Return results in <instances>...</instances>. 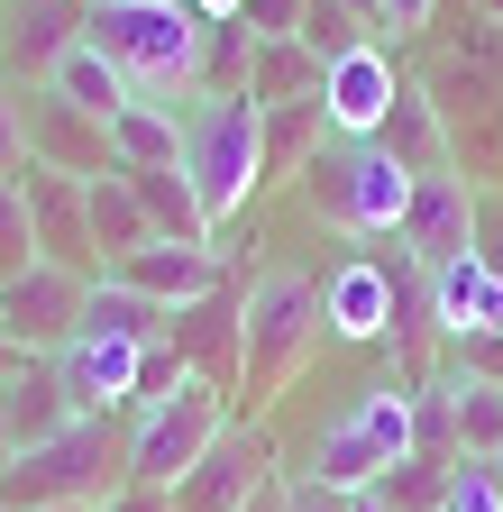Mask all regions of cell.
Segmentation results:
<instances>
[{
    "instance_id": "6da1fadb",
    "label": "cell",
    "mask_w": 503,
    "mask_h": 512,
    "mask_svg": "<svg viewBox=\"0 0 503 512\" xmlns=\"http://www.w3.org/2000/svg\"><path fill=\"white\" fill-rule=\"evenodd\" d=\"M83 37L119 64L129 101H165V110L202 101V37H211V19H193L183 0H92Z\"/></svg>"
},
{
    "instance_id": "7a4b0ae2",
    "label": "cell",
    "mask_w": 503,
    "mask_h": 512,
    "mask_svg": "<svg viewBox=\"0 0 503 512\" xmlns=\"http://www.w3.org/2000/svg\"><path fill=\"white\" fill-rule=\"evenodd\" d=\"M129 485V421L119 412H83L55 439L19 448L0 476V512H65V503H110Z\"/></svg>"
},
{
    "instance_id": "3957f363",
    "label": "cell",
    "mask_w": 503,
    "mask_h": 512,
    "mask_svg": "<svg viewBox=\"0 0 503 512\" xmlns=\"http://www.w3.org/2000/svg\"><path fill=\"white\" fill-rule=\"evenodd\" d=\"M183 183L211 220V238L266 192V110L229 92V101H193L183 110Z\"/></svg>"
},
{
    "instance_id": "277c9868",
    "label": "cell",
    "mask_w": 503,
    "mask_h": 512,
    "mask_svg": "<svg viewBox=\"0 0 503 512\" xmlns=\"http://www.w3.org/2000/svg\"><path fill=\"white\" fill-rule=\"evenodd\" d=\"M302 202H311V220L321 229H339V238H394L403 229V211H412V174L375 147V138H330L321 156L302 165Z\"/></svg>"
},
{
    "instance_id": "5b68a950",
    "label": "cell",
    "mask_w": 503,
    "mask_h": 512,
    "mask_svg": "<svg viewBox=\"0 0 503 512\" xmlns=\"http://www.w3.org/2000/svg\"><path fill=\"white\" fill-rule=\"evenodd\" d=\"M311 357H321V275L266 266L257 284H247V366H238V394L275 403Z\"/></svg>"
},
{
    "instance_id": "8992f818",
    "label": "cell",
    "mask_w": 503,
    "mask_h": 512,
    "mask_svg": "<svg viewBox=\"0 0 503 512\" xmlns=\"http://www.w3.org/2000/svg\"><path fill=\"white\" fill-rule=\"evenodd\" d=\"M238 412H229V394L220 384H183V394H165V403H147V412H129V485H183L202 467V448L229 430Z\"/></svg>"
},
{
    "instance_id": "52a82bcc",
    "label": "cell",
    "mask_w": 503,
    "mask_h": 512,
    "mask_svg": "<svg viewBox=\"0 0 503 512\" xmlns=\"http://www.w3.org/2000/svg\"><path fill=\"white\" fill-rule=\"evenodd\" d=\"M83 302H92V275H65V266H28L0 284V339L19 357H65L83 339Z\"/></svg>"
},
{
    "instance_id": "ba28073f",
    "label": "cell",
    "mask_w": 503,
    "mask_h": 512,
    "mask_svg": "<svg viewBox=\"0 0 503 512\" xmlns=\"http://www.w3.org/2000/svg\"><path fill=\"white\" fill-rule=\"evenodd\" d=\"M275 476H284V458H275L266 421H229V430L202 448V467L174 485V512H247Z\"/></svg>"
},
{
    "instance_id": "9c48e42d",
    "label": "cell",
    "mask_w": 503,
    "mask_h": 512,
    "mask_svg": "<svg viewBox=\"0 0 503 512\" xmlns=\"http://www.w3.org/2000/svg\"><path fill=\"white\" fill-rule=\"evenodd\" d=\"M165 348L183 357V375L238 394V366H247V284H220V293H202V302H183L174 330H165Z\"/></svg>"
},
{
    "instance_id": "30bf717a",
    "label": "cell",
    "mask_w": 503,
    "mask_h": 512,
    "mask_svg": "<svg viewBox=\"0 0 503 512\" xmlns=\"http://www.w3.org/2000/svg\"><path fill=\"white\" fill-rule=\"evenodd\" d=\"M83 10L92 0H0V83H46L83 46Z\"/></svg>"
},
{
    "instance_id": "8fae6325",
    "label": "cell",
    "mask_w": 503,
    "mask_h": 512,
    "mask_svg": "<svg viewBox=\"0 0 503 512\" xmlns=\"http://www.w3.org/2000/svg\"><path fill=\"white\" fill-rule=\"evenodd\" d=\"M19 128H28V165H46V174H74V183L110 174V128H101V119H83L65 92L28 83V92H19Z\"/></svg>"
},
{
    "instance_id": "7c38bea8",
    "label": "cell",
    "mask_w": 503,
    "mask_h": 512,
    "mask_svg": "<svg viewBox=\"0 0 503 512\" xmlns=\"http://www.w3.org/2000/svg\"><path fill=\"white\" fill-rule=\"evenodd\" d=\"M394 330V275H385V238L339 256L321 275V339H348V348H375Z\"/></svg>"
},
{
    "instance_id": "4fadbf2b",
    "label": "cell",
    "mask_w": 503,
    "mask_h": 512,
    "mask_svg": "<svg viewBox=\"0 0 503 512\" xmlns=\"http://www.w3.org/2000/svg\"><path fill=\"white\" fill-rule=\"evenodd\" d=\"M476 202L485 192L467 183V165H439V174H412V211H403V247L421 256V266H449V256L476 247Z\"/></svg>"
},
{
    "instance_id": "5bb4252c",
    "label": "cell",
    "mask_w": 503,
    "mask_h": 512,
    "mask_svg": "<svg viewBox=\"0 0 503 512\" xmlns=\"http://www.w3.org/2000/svg\"><path fill=\"white\" fill-rule=\"evenodd\" d=\"M394 92H403V64H394V46H385V37L357 46V55H339L330 74H321L330 138H375V128H385V110H394Z\"/></svg>"
},
{
    "instance_id": "9a60e30c",
    "label": "cell",
    "mask_w": 503,
    "mask_h": 512,
    "mask_svg": "<svg viewBox=\"0 0 503 512\" xmlns=\"http://www.w3.org/2000/svg\"><path fill=\"white\" fill-rule=\"evenodd\" d=\"M110 284H129V293H147V302L183 311V302H202V293H220V284H238V275H229V256H220V247L156 238V247H138V256H119Z\"/></svg>"
},
{
    "instance_id": "2e32d148",
    "label": "cell",
    "mask_w": 503,
    "mask_h": 512,
    "mask_svg": "<svg viewBox=\"0 0 503 512\" xmlns=\"http://www.w3.org/2000/svg\"><path fill=\"white\" fill-rule=\"evenodd\" d=\"M28 192V229H37V256L46 266H65V275H101V256H92V211H83V183L74 174H46L28 165L19 174Z\"/></svg>"
},
{
    "instance_id": "e0dca14e",
    "label": "cell",
    "mask_w": 503,
    "mask_h": 512,
    "mask_svg": "<svg viewBox=\"0 0 503 512\" xmlns=\"http://www.w3.org/2000/svg\"><path fill=\"white\" fill-rule=\"evenodd\" d=\"M46 366H55V384L74 394V412H119V421H129V403H138V348L83 330L65 357H46Z\"/></svg>"
},
{
    "instance_id": "ac0fdd59",
    "label": "cell",
    "mask_w": 503,
    "mask_h": 512,
    "mask_svg": "<svg viewBox=\"0 0 503 512\" xmlns=\"http://www.w3.org/2000/svg\"><path fill=\"white\" fill-rule=\"evenodd\" d=\"M430 320H439V339H485V330H503V284H494V266L467 247V256H449V266H430Z\"/></svg>"
},
{
    "instance_id": "d6986e66",
    "label": "cell",
    "mask_w": 503,
    "mask_h": 512,
    "mask_svg": "<svg viewBox=\"0 0 503 512\" xmlns=\"http://www.w3.org/2000/svg\"><path fill=\"white\" fill-rule=\"evenodd\" d=\"M375 147H385L403 174H439V165H458L449 156V119H439V101L403 74V92H394V110H385V128H375Z\"/></svg>"
},
{
    "instance_id": "ffe728a7",
    "label": "cell",
    "mask_w": 503,
    "mask_h": 512,
    "mask_svg": "<svg viewBox=\"0 0 503 512\" xmlns=\"http://www.w3.org/2000/svg\"><path fill=\"white\" fill-rule=\"evenodd\" d=\"M83 211H92V256H101V275L119 266V256H138V247H156V220L138 211V192H129V174H92L83 183Z\"/></svg>"
},
{
    "instance_id": "44dd1931",
    "label": "cell",
    "mask_w": 503,
    "mask_h": 512,
    "mask_svg": "<svg viewBox=\"0 0 503 512\" xmlns=\"http://www.w3.org/2000/svg\"><path fill=\"white\" fill-rule=\"evenodd\" d=\"M0 421H10V448H37V439H55L65 421H83V412H74L65 384H55V366H37V357H28L10 384H0Z\"/></svg>"
},
{
    "instance_id": "7402d4cb",
    "label": "cell",
    "mask_w": 503,
    "mask_h": 512,
    "mask_svg": "<svg viewBox=\"0 0 503 512\" xmlns=\"http://www.w3.org/2000/svg\"><path fill=\"white\" fill-rule=\"evenodd\" d=\"M321 74H330V64L311 55L302 37H266V46H257V64H247V101H257V110L321 101Z\"/></svg>"
},
{
    "instance_id": "603a6c76",
    "label": "cell",
    "mask_w": 503,
    "mask_h": 512,
    "mask_svg": "<svg viewBox=\"0 0 503 512\" xmlns=\"http://www.w3.org/2000/svg\"><path fill=\"white\" fill-rule=\"evenodd\" d=\"M83 330H92V339H119V348H165L174 311H165V302H147V293H129V284H110V275H92Z\"/></svg>"
},
{
    "instance_id": "cb8c5ba5",
    "label": "cell",
    "mask_w": 503,
    "mask_h": 512,
    "mask_svg": "<svg viewBox=\"0 0 503 512\" xmlns=\"http://www.w3.org/2000/svg\"><path fill=\"white\" fill-rule=\"evenodd\" d=\"M119 174H129L138 211L156 220V238H193V247H220V238H211V220H202V202H193V183H183V165H119Z\"/></svg>"
},
{
    "instance_id": "d4e9b609",
    "label": "cell",
    "mask_w": 503,
    "mask_h": 512,
    "mask_svg": "<svg viewBox=\"0 0 503 512\" xmlns=\"http://www.w3.org/2000/svg\"><path fill=\"white\" fill-rule=\"evenodd\" d=\"M110 165H183V110L129 101L110 119Z\"/></svg>"
},
{
    "instance_id": "484cf974",
    "label": "cell",
    "mask_w": 503,
    "mask_h": 512,
    "mask_svg": "<svg viewBox=\"0 0 503 512\" xmlns=\"http://www.w3.org/2000/svg\"><path fill=\"white\" fill-rule=\"evenodd\" d=\"M46 92H65V101H74L83 119H101V128H110L119 110H129V83H119V64H110L92 37H83L65 64H55V74H46Z\"/></svg>"
},
{
    "instance_id": "4316f807",
    "label": "cell",
    "mask_w": 503,
    "mask_h": 512,
    "mask_svg": "<svg viewBox=\"0 0 503 512\" xmlns=\"http://www.w3.org/2000/svg\"><path fill=\"white\" fill-rule=\"evenodd\" d=\"M330 147V110L321 101H293V110H266V183H302V165Z\"/></svg>"
},
{
    "instance_id": "83f0119b",
    "label": "cell",
    "mask_w": 503,
    "mask_h": 512,
    "mask_svg": "<svg viewBox=\"0 0 503 512\" xmlns=\"http://www.w3.org/2000/svg\"><path fill=\"white\" fill-rule=\"evenodd\" d=\"M449 421H458V458H503V384L494 375H449Z\"/></svg>"
},
{
    "instance_id": "f1b7e54d",
    "label": "cell",
    "mask_w": 503,
    "mask_h": 512,
    "mask_svg": "<svg viewBox=\"0 0 503 512\" xmlns=\"http://www.w3.org/2000/svg\"><path fill=\"white\" fill-rule=\"evenodd\" d=\"M375 503L385 512H439L449 503V467L439 458H394L385 476H375Z\"/></svg>"
},
{
    "instance_id": "f546056e",
    "label": "cell",
    "mask_w": 503,
    "mask_h": 512,
    "mask_svg": "<svg viewBox=\"0 0 503 512\" xmlns=\"http://www.w3.org/2000/svg\"><path fill=\"white\" fill-rule=\"evenodd\" d=\"M302 46L321 55V64H339V55L375 46V28H366L357 10H339V0H302Z\"/></svg>"
},
{
    "instance_id": "4dcf8cb0",
    "label": "cell",
    "mask_w": 503,
    "mask_h": 512,
    "mask_svg": "<svg viewBox=\"0 0 503 512\" xmlns=\"http://www.w3.org/2000/svg\"><path fill=\"white\" fill-rule=\"evenodd\" d=\"M28 266H46V256H37V229H28V192H19V174H0V284L28 275Z\"/></svg>"
},
{
    "instance_id": "1f68e13d",
    "label": "cell",
    "mask_w": 503,
    "mask_h": 512,
    "mask_svg": "<svg viewBox=\"0 0 503 512\" xmlns=\"http://www.w3.org/2000/svg\"><path fill=\"white\" fill-rule=\"evenodd\" d=\"M238 28L257 37V46L266 37H302V0H238Z\"/></svg>"
},
{
    "instance_id": "d6a6232c",
    "label": "cell",
    "mask_w": 503,
    "mask_h": 512,
    "mask_svg": "<svg viewBox=\"0 0 503 512\" xmlns=\"http://www.w3.org/2000/svg\"><path fill=\"white\" fill-rule=\"evenodd\" d=\"M439 512H503V494H494V476L476 458H458L449 467V503H439Z\"/></svg>"
},
{
    "instance_id": "836d02e7",
    "label": "cell",
    "mask_w": 503,
    "mask_h": 512,
    "mask_svg": "<svg viewBox=\"0 0 503 512\" xmlns=\"http://www.w3.org/2000/svg\"><path fill=\"white\" fill-rule=\"evenodd\" d=\"M0 174H28V128H19V83H0Z\"/></svg>"
},
{
    "instance_id": "e575fe53",
    "label": "cell",
    "mask_w": 503,
    "mask_h": 512,
    "mask_svg": "<svg viewBox=\"0 0 503 512\" xmlns=\"http://www.w3.org/2000/svg\"><path fill=\"white\" fill-rule=\"evenodd\" d=\"M476 256H485L494 284H503V192H485V202H476Z\"/></svg>"
},
{
    "instance_id": "d590c367",
    "label": "cell",
    "mask_w": 503,
    "mask_h": 512,
    "mask_svg": "<svg viewBox=\"0 0 503 512\" xmlns=\"http://www.w3.org/2000/svg\"><path fill=\"white\" fill-rule=\"evenodd\" d=\"M439 19V0H375V28H394V37H421Z\"/></svg>"
},
{
    "instance_id": "8d00e7d4",
    "label": "cell",
    "mask_w": 503,
    "mask_h": 512,
    "mask_svg": "<svg viewBox=\"0 0 503 512\" xmlns=\"http://www.w3.org/2000/svg\"><path fill=\"white\" fill-rule=\"evenodd\" d=\"M101 512H174V485H119Z\"/></svg>"
},
{
    "instance_id": "74e56055",
    "label": "cell",
    "mask_w": 503,
    "mask_h": 512,
    "mask_svg": "<svg viewBox=\"0 0 503 512\" xmlns=\"http://www.w3.org/2000/svg\"><path fill=\"white\" fill-rule=\"evenodd\" d=\"M284 512H348L330 485H311V476H293V494H284Z\"/></svg>"
},
{
    "instance_id": "f35d334b",
    "label": "cell",
    "mask_w": 503,
    "mask_h": 512,
    "mask_svg": "<svg viewBox=\"0 0 503 512\" xmlns=\"http://www.w3.org/2000/svg\"><path fill=\"white\" fill-rule=\"evenodd\" d=\"M183 10H193V19H211V28H220V19H238V0H183Z\"/></svg>"
},
{
    "instance_id": "ab89813d",
    "label": "cell",
    "mask_w": 503,
    "mask_h": 512,
    "mask_svg": "<svg viewBox=\"0 0 503 512\" xmlns=\"http://www.w3.org/2000/svg\"><path fill=\"white\" fill-rule=\"evenodd\" d=\"M284 494H293V476H275V485H266L257 503H247V512H284Z\"/></svg>"
},
{
    "instance_id": "60d3db41",
    "label": "cell",
    "mask_w": 503,
    "mask_h": 512,
    "mask_svg": "<svg viewBox=\"0 0 503 512\" xmlns=\"http://www.w3.org/2000/svg\"><path fill=\"white\" fill-rule=\"evenodd\" d=\"M19 366H28V357H19V348H10V339H0V384H10V375H19Z\"/></svg>"
},
{
    "instance_id": "b9f144b4",
    "label": "cell",
    "mask_w": 503,
    "mask_h": 512,
    "mask_svg": "<svg viewBox=\"0 0 503 512\" xmlns=\"http://www.w3.org/2000/svg\"><path fill=\"white\" fill-rule=\"evenodd\" d=\"M339 503H348V512H385V503H375V485H366V494H339Z\"/></svg>"
},
{
    "instance_id": "7bdbcfd3",
    "label": "cell",
    "mask_w": 503,
    "mask_h": 512,
    "mask_svg": "<svg viewBox=\"0 0 503 512\" xmlns=\"http://www.w3.org/2000/svg\"><path fill=\"white\" fill-rule=\"evenodd\" d=\"M10 458H19V448H10V421H0V476H10Z\"/></svg>"
},
{
    "instance_id": "ee69618b",
    "label": "cell",
    "mask_w": 503,
    "mask_h": 512,
    "mask_svg": "<svg viewBox=\"0 0 503 512\" xmlns=\"http://www.w3.org/2000/svg\"><path fill=\"white\" fill-rule=\"evenodd\" d=\"M476 19H494V28H503V0H476Z\"/></svg>"
},
{
    "instance_id": "f6af8a7d",
    "label": "cell",
    "mask_w": 503,
    "mask_h": 512,
    "mask_svg": "<svg viewBox=\"0 0 503 512\" xmlns=\"http://www.w3.org/2000/svg\"><path fill=\"white\" fill-rule=\"evenodd\" d=\"M485 476H494V494H503V458H485Z\"/></svg>"
},
{
    "instance_id": "bcb514c9",
    "label": "cell",
    "mask_w": 503,
    "mask_h": 512,
    "mask_svg": "<svg viewBox=\"0 0 503 512\" xmlns=\"http://www.w3.org/2000/svg\"><path fill=\"white\" fill-rule=\"evenodd\" d=\"M65 512H101V503H65Z\"/></svg>"
},
{
    "instance_id": "7dc6e473",
    "label": "cell",
    "mask_w": 503,
    "mask_h": 512,
    "mask_svg": "<svg viewBox=\"0 0 503 512\" xmlns=\"http://www.w3.org/2000/svg\"><path fill=\"white\" fill-rule=\"evenodd\" d=\"M494 339H503V330H494Z\"/></svg>"
}]
</instances>
